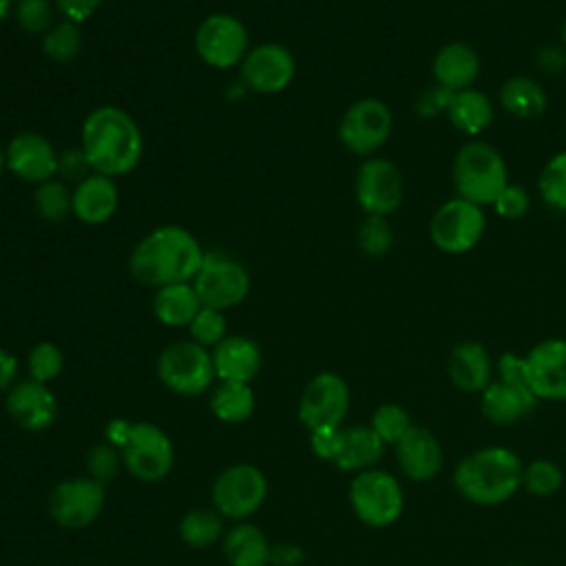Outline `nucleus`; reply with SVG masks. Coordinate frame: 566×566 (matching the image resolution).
Segmentation results:
<instances>
[{
	"label": "nucleus",
	"instance_id": "5",
	"mask_svg": "<svg viewBox=\"0 0 566 566\" xmlns=\"http://www.w3.org/2000/svg\"><path fill=\"white\" fill-rule=\"evenodd\" d=\"M453 184L458 197L478 206L493 203L509 184L500 150L486 142L464 144L453 159Z\"/></svg>",
	"mask_w": 566,
	"mask_h": 566
},
{
	"label": "nucleus",
	"instance_id": "22",
	"mask_svg": "<svg viewBox=\"0 0 566 566\" xmlns=\"http://www.w3.org/2000/svg\"><path fill=\"white\" fill-rule=\"evenodd\" d=\"M480 405L486 420L504 427L528 416L535 409L537 398L531 387L497 378L480 394Z\"/></svg>",
	"mask_w": 566,
	"mask_h": 566
},
{
	"label": "nucleus",
	"instance_id": "39",
	"mask_svg": "<svg viewBox=\"0 0 566 566\" xmlns=\"http://www.w3.org/2000/svg\"><path fill=\"white\" fill-rule=\"evenodd\" d=\"M369 427L385 444H396L411 429V416L405 407L396 402H385L371 413Z\"/></svg>",
	"mask_w": 566,
	"mask_h": 566
},
{
	"label": "nucleus",
	"instance_id": "49",
	"mask_svg": "<svg viewBox=\"0 0 566 566\" xmlns=\"http://www.w3.org/2000/svg\"><path fill=\"white\" fill-rule=\"evenodd\" d=\"M303 562H305V553L301 546L287 544V542L272 546V555H270L272 566H301Z\"/></svg>",
	"mask_w": 566,
	"mask_h": 566
},
{
	"label": "nucleus",
	"instance_id": "38",
	"mask_svg": "<svg viewBox=\"0 0 566 566\" xmlns=\"http://www.w3.org/2000/svg\"><path fill=\"white\" fill-rule=\"evenodd\" d=\"M27 367H29V378L49 385L51 380H55L62 369H64V354L62 349L51 343V340H42L35 343L27 356Z\"/></svg>",
	"mask_w": 566,
	"mask_h": 566
},
{
	"label": "nucleus",
	"instance_id": "16",
	"mask_svg": "<svg viewBox=\"0 0 566 566\" xmlns=\"http://www.w3.org/2000/svg\"><path fill=\"white\" fill-rule=\"evenodd\" d=\"M296 73L292 51L279 42H261L248 51L241 62V82L261 95L285 91Z\"/></svg>",
	"mask_w": 566,
	"mask_h": 566
},
{
	"label": "nucleus",
	"instance_id": "43",
	"mask_svg": "<svg viewBox=\"0 0 566 566\" xmlns=\"http://www.w3.org/2000/svg\"><path fill=\"white\" fill-rule=\"evenodd\" d=\"M451 97H453V91L440 86V84H433V86H427L422 88L416 99H413V108L418 113V117L422 119H433L438 115H447L449 111V104H451Z\"/></svg>",
	"mask_w": 566,
	"mask_h": 566
},
{
	"label": "nucleus",
	"instance_id": "54",
	"mask_svg": "<svg viewBox=\"0 0 566 566\" xmlns=\"http://www.w3.org/2000/svg\"><path fill=\"white\" fill-rule=\"evenodd\" d=\"M509 566H522V564H509Z\"/></svg>",
	"mask_w": 566,
	"mask_h": 566
},
{
	"label": "nucleus",
	"instance_id": "3",
	"mask_svg": "<svg viewBox=\"0 0 566 566\" xmlns=\"http://www.w3.org/2000/svg\"><path fill=\"white\" fill-rule=\"evenodd\" d=\"M524 464L506 447H484L460 460L453 471L455 491L480 506L511 500L522 486Z\"/></svg>",
	"mask_w": 566,
	"mask_h": 566
},
{
	"label": "nucleus",
	"instance_id": "51",
	"mask_svg": "<svg viewBox=\"0 0 566 566\" xmlns=\"http://www.w3.org/2000/svg\"><path fill=\"white\" fill-rule=\"evenodd\" d=\"M11 11V0H0V22L9 15Z\"/></svg>",
	"mask_w": 566,
	"mask_h": 566
},
{
	"label": "nucleus",
	"instance_id": "35",
	"mask_svg": "<svg viewBox=\"0 0 566 566\" xmlns=\"http://www.w3.org/2000/svg\"><path fill=\"white\" fill-rule=\"evenodd\" d=\"M358 250L369 259H382L394 245V230L387 217L367 214L356 234Z\"/></svg>",
	"mask_w": 566,
	"mask_h": 566
},
{
	"label": "nucleus",
	"instance_id": "2",
	"mask_svg": "<svg viewBox=\"0 0 566 566\" xmlns=\"http://www.w3.org/2000/svg\"><path fill=\"white\" fill-rule=\"evenodd\" d=\"M93 172L122 177L137 168L144 153L139 124L119 106H97L82 122V144Z\"/></svg>",
	"mask_w": 566,
	"mask_h": 566
},
{
	"label": "nucleus",
	"instance_id": "41",
	"mask_svg": "<svg viewBox=\"0 0 566 566\" xmlns=\"http://www.w3.org/2000/svg\"><path fill=\"white\" fill-rule=\"evenodd\" d=\"M190 332V340H195L201 347H217L228 334V323L221 310L214 307H201L197 312V316L192 318V323L188 325Z\"/></svg>",
	"mask_w": 566,
	"mask_h": 566
},
{
	"label": "nucleus",
	"instance_id": "30",
	"mask_svg": "<svg viewBox=\"0 0 566 566\" xmlns=\"http://www.w3.org/2000/svg\"><path fill=\"white\" fill-rule=\"evenodd\" d=\"M447 117L455 130L464 135H478L493 122V104L489 95L478 88L455 91Z\"/></svg>",
	"mask_w": 566,
	"mask_h": 566
},
{
	"label": "nucleus",
	"instance_id": "17",
	"mask_svg": "<svg viewBox=\"0 0 566 566\" xmlns=\"http://www.w3.org/2000/svg\"><path fill=\"white\" fill-rule=\"evenodd\" d=\"M4 161L13 177L40 186L57 175L60 153L38 130H20L4 146Z\"/></svg>",
	"mask_w": 566,
	"mask_h": 566
},
{
	"label": "nucleus",
	"instance_id": "27",
	"mask_svg": "<svg viewBox=\"0 0 566 566\" xmlns=\"http://www.w3.org/2000/svg\"><path fill=\"white\" fill-rule=\"evenodd\" d=\"M385 453V442L376 436V431L367 424L343 427L340 433V449L334 458V464L340 471H367L378 464Z\"/></svg>",
	"mask_w": 566,
	"mask_h": 566
},
{
	"label": "nucleus",
	"instance_id": "24",
	"mask_svg": "<svg viewBox=\"0 0 566 566\" xmlns=\"http://www.w3.org/2000/svg\"><path fill=\"white\" fill-rule=\"evenodd\" d=\"M210 354L219 380L252 382L261 369V349L248 336H226Z\"/></svg>",
	"mask_w": 566,
	"mask_h": 566
},
{
	"label": "nucleus",
	"instance_id": "28",
	"mask_svg": "<svg viewBox=\"0 0 566 566\" xmlns=\"http://www.w3.org/2000/svg\"><path fill=\"white\" fill-rule=\"evenodd\" d=\"M203 307L192 281L157 287L153 294V314L166 327H188Z\"/></svg>",
	"mask_w": 566,
	"mask_h": 566
},
{
	"label": "nucleus",
	"instance_id": "7",
	"mask_svg": "<svg viewBox=\"0 0 566 566\" xmlns=\"http://www.w3.org/2000/svg\"><path fill=\"white\" fill-rule=\"evenodd\" d=\"M349 504L363 524L385 528L400 517L405 495L400 482L391 473L382 469H367L356 473L352 480Z\"/></svg>",
	"mask_w": 566,
	"mask_h": 566
},
{
	"label": "nucleus",
	"instance_id": "31",
	"mask_svg": "<svg viewBox=\"0 0 566 566\" xmlns=\"http://www.w3.org/2000/svg\"><path fill=\"white\" fill-rule=\"evenodd\" d=\"M208 405L217 420L228 424H239L248 420L254 411V391L250 382L219 380L217 387L210 391Z\"/></svg>",
	"mask_w": 566,
	"mask_h": 566
},
{
	"label": "nucleus",
	"instance_id": "50",
	"mask_svg": "<svg viewBox=\"0 0 566 566\" xmlns=\"http://www.w3.org/2000/svg\"><path fill=\"white\" fill-rule=\"evenodd\" d=\"M18 371H20V363L15 354L0 347V394L9 391L15 385Z\"/></svg>",
	"mask_w": 566,
	"mask_h": 566
},
{
	"label": "nucleus",
	"instance_id": "42",
	"mask_svg": "<svg viewBox=\"0 0 566 566\" xmlns=\"http://www.w3.org/2000/svg\"><path fill=\"white\" fill-rule=\"evenodd\" d=\"M124 460H122V453L115 444H111L108 440L106 442H97L88 449L86 453V471H88V478H93L95 482L99 484H108L111 480L117 478L119 469H122Z\"/></svg>",
	"mask_w": 566,
	"mask_h": 566
},
{
	"label": "nucleus",
	"instance_id": "19",
	"mask_svg": "<svg viewBox=\"0 0 566 566\" xmlns=\"http://www.w3.org/2000/svg\"><path fill=\"white\" fill-rule=\"evenodd\" d=\"M528 382L537 400H566V338H546L526 354Z\"/></svg>",
	"mask_w": 566,
	"mask_h": 566
},
{
	"label": "nucleus",
	"instance_id": "36",
	"mask_svg": "<svg viewBox=\"0 0 566 566\" xmlns=\"http://www.w3.org/2000/svg\"><path fill=\"white\" fill-rule=\"evenodd\" d=\"M562 482H564L562 469L548 458H537L531 464H526L522 471V486L537 497H548L557 493Z\"/></svg>",
	"mask_w": 566,
	"mask_h": 566
},
{
	"label": "nucleus",
	"instance_id": "11",
	"mask_svg": "<svg viewBox=\"0 0 566 566\" xmlns=\"http://www.w3.org/2000/svg\"><path fill=\"white\" fill-rule=\"evenodd\" d=\"M394 128L389 106L378 97L356 99L340 117L338 139L354 155H374L385 146Z\"/></svg>",
	"mask_w": 566,
	"mask_h": 566
},
{
	"label": "nucleus",
	"instance_id": "46",
	"mask_svg": "<svg viewBox=\"0 0 566 566\" xmlns=\"http://www.w3.org/2000/svg\"><path fill=\"white\" fill-rule=\"evenodd\" d=\"M340 433H343V427L310 431V447H312V453H314L316 458H321V460L334 462V458L338 455V449H340Z\"/></svg>",
	"mask_w": 566,
	"mask_h": 566
},
{
	"label": "nucleus",
	"instance_id": "10",
	"mask_svg": "<svg viewBox=\"0 0 566 566\" xmlns=\"http://www.w3.org/2000/svg\"><path fill=\"white\" fill-rule=\"evenodd\" d=\"M268 495V480L254 464L241 462L223 469L212 484V506L221 517L248 520Z\"/></svg>",
	"mask_w": 566,
	"mask_h": 566
},
{
	"label": "nucleus",
	"instance_id": "44",
	"mask_svg": "<svg viewBox=\"0 0 566 566\" xmlns=\"http://www.w3.org/2000/svg\"><path fill=\"white\" fill-rule=\"evenodd\" d=\"M493 206L502 219H520L528 212L531 197H528L526 188H522L520 184H506L504 190L493 201Z\"/></svg>",
	"mask_w": 566,
	"mask_h": 566
},
{
	"label": "nucleus",
	"instance_id": "4",
	"mask_svg": "<svg viewBox=\"0 0 566 566\" xmlns=\"http://www.w3.org/2000/svg\"><path fill=\"white\" fill-rule=\"evenodd\" d=\"M104 436L119 449L126 471L139 482H159L175 464V449L168 433L153 422L115 418L106 424Z\"/></svg>",
	"mask_w": 566,
	"mask_h": 566
},
{
	"label": "nucleus",
	"instance_id": "6",
	"mask_svg": "<svg viewBox=\"0 0 566 566\" xmlns=\"http://www.w3.org/2000/svg\"><path fill=\"white\" fill-rule=\"evenodd\" d=\"M157 376L177 396L195 398L210 389L217 378L212 354L195 340H177L157 358Z\"/></svg>",
	"mask_w": 566,
	"mask_h": 566
},
{
	"label": "nucleus",
	"instance_id": "37",
	"mask_svg": "<svg viewBox=\"0 0 566 566\" xmlns=\"http://www.w3.org/2000/svg\"><path fill=\"white\" fill-rule=\"evenodd\" d=\"M539 195L542 199L555 208L566 210V150L553 155L539 172Z\"/></svg>",
	"mask_w": 566,
	"mask_h": 566
},
{
	"label": "nucleus",
	"instance_id": "8",
	"mask_svg": "<svg viewBox=\"0 0 566 566\" xmlns=\"http://www.w3.org/2000/svg\"><path fill=\"white\" fill-rule=\"evenodd\" d=\"M192 285L206 307L223 312L245 301L250 292V274L245 265L234 256L212 250L203 254Z\"/></svg>",
	"mask_w": 566,
	"mask_h": 566
},
{
	"label": "nucleus",
	"instance_id": "26",
	"mask_svg": "<svg viewBox=\"0 0 566 566\" xmlns=\"http://www.w3.org/2000/svg\"><path fill=\"white\" fill-rule=\"evenodd\" d=\"M221 551L230 566H270L272 544L259 526L239 522L223 533Z\"/></svg>",
	"mask_w": 566,
	"mask_h": 566
},
{
	"label": "nucleus",
	"instance_id": "25",
	"mask_svg": "<svg viewBox=\"0 0 566 566\" xmlns=\"http://www.w3.org/2000/svg\"><path fill=\"white\" fill-rule=\"evenodd\" d=\"M431 73L436 84L453 93L471 88L480 73V55L467 42H449L442 49H438L431 64Z\"/></svg>",
	"mask_w": 566,
	"mask_h": 566
},
{
	"label": "nucleus",
	"instance_id": "18",
	"mask_svg": "<svg viewBox=\"0 0 566 566\" xmlns=\"http://www.w3.org/2000/svg\"><path fill=\"white\" fill-rule=\"evenodd\" d=\"M7 413L24 431H46L60 413L55 394L38 380H20L7 391Z\"/></svg>",
	"mask_w": 566,
	"mask_h": 566
},
{
	"label": "nucleus",
	"instance_id": "9",
	"mask_svg": "<svg viewBox=\"0 0 566 566\" xmlns=\"http://www.w3.org/2000/svg\"><path fill=\"white\" fill-rule=\"evenodd\" d=\"M250 33L232 13H212L195 31V51L212 69L228 71L243 62L250 51Z\"/></svg>",
	"mask_w": 566,
	"mask_h": 566
},
{
	"label": "nucleus",
	"instance_id": "29",
	"mask_svg": "<svg viewBox=\"0 0 566 566\" xmlns=\"http://www.w3.org/2000/svg\"><path fill=\"white\" fill-rule=\"evenodd\" d=\"M500 106L515 119H537L548 108L546 91L528 75H515L500 86Z\"/></svg>",
	"mask_w": 566,
	"mask_h": 566
},
{
	"label": "nucleus",
	"instance_id": "34",
	"mask_svg": "<svg viewBox=\"0 0 566 566\" xmlns=\"http://www.w3.org/2000/svg\"><path fill=\"white\" fill-rule=\"evenodd\" d=\"M80 51H82V31H80V24L75 22L60 20L42 35V53L57 64L73 62L80 55Z\"/></svg>",
	"mask_w": 566,
	"mask_h": 566
},
{
	"label": "nucleus",
	"instance_id": "15",
	"mask_svg": "<svg viewBox=\"0 0 566 566\" xmlns=\"http://www.w3.org/2000/svg\"><path fill=\"white\" fill-rule=\"evenodd\" d=\"M354 192L365 214L389 217L405 199V181L394 161L385 157H369L356 172Z\"/></svg>",
	"mask_w": 566,
	"mask_h": 566
},
{
	"label": "nucleus",
	"instance_id": "23",
	"mask_svg": "<svg viewBox=\"0 0 566 566\" xmlns=\"http://www.w3.org/2000/svg\"><path fill=\"white\" fill-rule=\"evenodd\" d=\"M451 382L467 394H482L493 380V360L482 343H458L447 360Z\"/></svg>",
	"mask_w": 566,
	"mask_h": 566
},
{
	"label": "nucleus",
	"instance_id": "12",
	"mask_svg": "<svg viewBox=\"0 0 566 566\" xmlns=\"http://www.w3.org/2000/svg\"><path fill=\"white\" fill-rule=\"evenodd\" d=\"M484 226L482 206L455 197L433 212L429 234L438 250L447 254H462L478 245L484 234Z\"/></svg>",
	"mask_w": 566,
	"mask_h": 566
},
{
	"label": "nucleus",
	"instance_id": "32",
	"mask_svg": "<svg viewBox=\"0 0 566 566\" xmlns=\"http://www.w3.org/2000/svg\"><path fill=\"white\" fill-rule=\"evenodd\" d=\"M179 537L190 548H208L223 537V517L214 509H192L179 520Z\"/></svg>",
	"mask_w": 566,
	"mask_h": 566
},
{
	"label": "nucleus",
	"instance_id": "33",
	"mask_svg": "<svg viewBox=\"0 0 566 566\" xmlns=\"http://www.w3.org/2000/svg\"><path fill=\"white\" fill-rule=\"evenodd\" d=\"M33 208L42 221L62 223L69 214H73V190L62 179H49L35 186Z\"/></svg>",
	"mask_w": 566,
	"mask_h": 566
},
{
	"label": "nucleus",
	"instance_id": "45",
	"mask_svg": "<svg viewBox=\"0 0 566 566\" xmlns=\"http://www.w3.org/2000/svg\"><path fill=\"white\" fill-rule=\"evenodd\" d=\"M93 170L88 166V159L82 148H69L60 155L57 175H62V181H75L80 184L84 177H88Z\"/></svg>",
	"mask_w": 566,
	"mask_h": 566
},
{
	"label": "nucleus",
	"instance_id": "20",
	"mask_svg": "<svg viewBox=\"0 0 566 566\" xmlns=\"http://www.w3.org/2000/svg\"><path fill=\"white\" fill-rule=\"evenodd\" d=\"M394 447L398 464L409 480L429 482L440 473L444 453L438 438L429 429L411 424V429Z\"/></svg>",
	"mask_w": 566,
	"mask_h": 566
},
{
	"label": "nucleus",
	"instance_id": "53",
	"mask_svg": "<svg viewBox=\"0 0 566 566\" xmlns=\"http://www.w3.org/2000/svg\"><path fill=\"white\" fill-rule=\"evenodd\" d=\"M562 46L566 49V18H564V22H562Z\"/></svg>",
	"mask_w": 566,
	"mask_h": 566
},
{
	"label": "nucleus",
	"instance_id": "1",
	"mask_svg": "<svg viewBox=\"0 0 566 566\" xmlns=\"http://www.w3.org/2000/svg\"><path fill=\"white\" fill-rule=\"evenodd\" d=\"M203 248L199 239L177 223H166L144 234L128 256L135 281L148 287L190 283L201 268Z\"/></svg>",
	"mask_w": 566,
	"mask_h": 566
},
{
	"label": "nucleus",
	"instance_id": "52",
	"mask_svg": "<svg viewBox=\"0 0 566 566\" xmlns=\"http://www.w3.org/2000/svg\"><path fill=\"white\" fill-rule=\"evenodd\" d=\"M4 170H7V161H4V148H0V179H2Z\"/></svg>",
	"mask_w": 566,
	"mask_h": 566
},
{
	"label": "nucleus",
	"instance_id": "48",
	"mask_svg": "<svg viewBox=\"0 0 566 566\" xmlns=\"http://www.w3.org/2000/svg\"><path fill=\"white\" fill-rule=\"evenodd\" d=\"M535 69L542 75H557L566 69V49L562 44H544L535 53Z\"/></svg>",
	"mask_w": 566,
	"mask_h": 566
},
{
	"label": "nucleus",
	"instance_id": "21",
	"mask_svg": "<svg viewBox=\"0 0 566 566\" xmlns=\"http://www.w3.org/2000/svg\"><path fill=\"white\" fill-rule=\"evenodd\" d=\"M119 203V192L113 177L91 172L73 188V217L86 226L111 221Z\"/></svg>",
	"mask_w": 566,
	"mask_h": 566
},
{
	"label": "nucleus",
	"instance_id": "13",
	"mask_svg": "<svg viewBox=\"0 0 566 566\" xmlns=\"http://www.w3.org/2000/svg\"><path fill=\"white\" fill-rule=\"evenodd\" d=\"M349 409V387L334 371L316 374L301 391L298 420L307 431L343 427Z\"/></svg>",
	"mask_w": 566,
	"mask_h": 566
},
{
	"label": "nucleus",
	"instance_id": "47",
	"mask_svg": "<svg viewBox=\"0 0 566 566\" xmlns=\"http://www.w3.org/2000/svg\"><path fill=\"white\" fill-rule=\"evenodd\" d=\"M104 0H53L55 11L62 15V20L82 24L86 22L99 7Z\"/></svg>",
	"mask_w": 566,
	"mask_h": 566
},
{
	"label": "nucleus",
	"instance_id": "14",
	"mask_svg": "<svg viewBox=\"0 0 566 566\" xmlns=\"http://www.w3.org/2000/svg\"><path fill=\"white\" fill-rule=\"evenodd\" d=\"M106 502L104 484L93 478H71L53 486L46 500L51 520L62 528H84L93 524Z\"/></svg>",
	"mask_w": 566,
	"mask_h": 566
},
{
	"label": "nucleus",
	"instance_id": "40",
	"mask_svg": "<svg viewBox=\"0 0 566 566\" xmlns=\"http://www.w3.org/2000/svg\"><path fill=\"white\" fill-rule=\"evenodd\" d=\"M13 15L24 33L44 35L55 24V4L53 0H18L13 7Z\"/></svg>",
	"mask_w": 566,
	"mask_h": 566
}]
</instances>
